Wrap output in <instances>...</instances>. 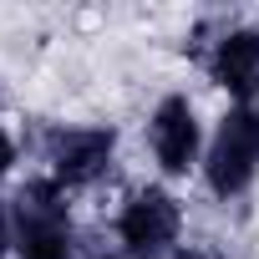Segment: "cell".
<instances>
[{"instance_id": "1", "label": "cell", "mask_w": 259, "mask_h": 259, "mask_svg": "<svg viewBox=\"0 0 259 259\" xmlns=\"http://www.w3.org/2000/svg\"><path fill=\"white\" fill-rule=\"evenodd\" d=\"M16 244L21 259H71L76 234L66 213V188L56 178H36L16 198Z\"/></svg>"}, {"instance_id": "2", "label": "cell", "mask_w": 259, "mask_h": 259, "mask_svg": "<svg viewBox=\"0 0 259 259\" xmlns=\"http://www.w3.org/2000/svg\"><path fill=\"white\" fill-rule=\"evenodd\" d=\"M259 173V102H244L224 117L219 138L208 143L203 178L219 198H239Z\"/></svg>"}, {"instance_id": "3", "label": "cell", "mask_w": 259, "mask_h": 259, "mask_svg": "<svg viewBox=\"0 0 259 259\" xmlns=\"http://www.w3.org/2000/svg\"><path fill=\"white\" fill-rule=\"evenodd\" d=\"M178 229H183L178 198L163 193V188H138L117 213V239L138 259H168L173 244H178Z\"/></svg>"}, {"instance_id": "4", "label": "cell", "mask_w": 259, "mask_h": 259, "mask_svg": "<svg viewBox=\"0 0 259 259\" xmlns=\"http://www.w3.org/2000/svg\"><path fill=\"white\" fill-rule=\"evenodd\" d=\"M117 158V133L112 127H66V133L51 138L46 148V163H51V178L61 188H81V183H97Z\"/></svg>"}, {"instance_id": "5", "label": "cell", "mask_w": 259, "mask_h": 259, "mask_svg": "<svg viewBox=\"0 0 259 259\" xmlns=\"http://www.w3.org/2000/svg\"><path fill=\"white\" fill-rule=\"evenodd\" d=\"M148 143H153V158L163 163V173H188L198 163V148H203V133H198V112L188 97H163L153 122H148Z\"/></svg>"}, {"instance_id": "6", "label": "cell", "mask_w": 259, "mask_h": 259, "mask_svg": "<svg viewBox=\"0 0 259 259\" xmlns=\"http://www.w3.org/2000/svg\"><path fill=\"white\" fill-rule=\"evenodd\" d=\"M208 71L229 97L254 102L259 97V31H224L208 51Z\"/></svg>"}, {"instance_id": "7", "label": "cell", "mask_w": 259, "mask_h": 259, "mask_svg": "<svg viewBox=\"0 0 259 259\" xmlns=\"http://www.w3.org/2000/svg\"><path fill=\"white\" fill-rule=\"evenodd\" d=\"M168 259H229V254H219L213 244H188V249H173Z\"/></svg>"}, {"instance_id": "8", "label": "cell", "mask_w": 259, "mask_h": 259, "mask_svg": "<svg viewBox=\"0 0 259 259\" xmlns=\"http://www.w3.org/2000/svg\"><path fill=\"white\" fill-rule=\"evenodd\" d=\"M11 163H16V143H11V133L0 127V178L11 173Z\"/></svg>"}]
</instances>
